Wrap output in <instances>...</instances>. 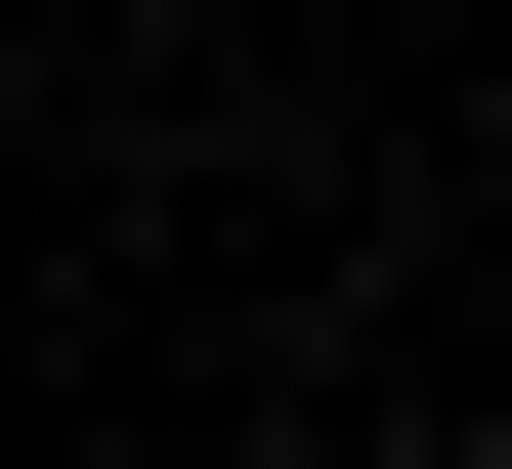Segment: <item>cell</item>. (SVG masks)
I'll list each match as a JSON object with an SVG mask.
<instances>
[]
</instances>
